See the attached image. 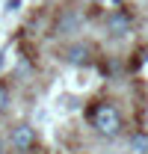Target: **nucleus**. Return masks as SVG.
<instances>
[{
  "label": "nucleus",
  "mask_w": 148,
  "mask_h": 154,
  "mask_svg": "<svg viewBox=\"0 0 148 154\" xmlns=\"http://www.w3.org/2000/svg\"><path fill=\"white\" fill-rule=\"evenodd\" d=\"M86 122L95 128V134L107 136V139L122 134V113H119V107L110 104V101H95L92 107L86 110Z\"/></svg>",
  "instance_id": "nucleus-1"
},
{
  "label": "nucleus",
  "mask_w": 148,
  "mask_h": 154,
  "mask_svg": "<svg viewBox=\"0 0 148 154\" xmlns=\"http://www.w3.org/2000/svg\"><path fill=\"white\" fill-rule=\"evenodd\" d=\"M36 142H39V136L30 125H15L12 128V148L18 154H33L36 151Z\"/></svg>",
  "instance_id": "nucleus-2"
},
{
  "label": "nucleus",
  "mask_w": 148,
  "mask_h": 154,
  "mask_svg": "<svg viewBox=\"0 0 148 154\" xmlns=\"http://www.w3.org/2000/svg\"><path fill=\"white\" fill-rule=\"evenodd\" d=\"M77 30H80V12H77V9H65V12H59L56 27H54L56 36H74Z\"/></svg>",
  "instance_id": "nucleus-3"
},
{
  "label": "nucleus",
  "mask_w": 148,
  "mask_h": 154,
  "mask_svg": "<svg viewBox=\"0 0 148 154\" xmlns=\"http://www.w3.org/2000/svg\"><path fill=\"white\" fill-rule=\"evenodd\" d=\"M130 15L125 9H113L110 15H107V27H110V36H128L130 33Z\"/></svg>",
  "instance_id": "nucleus-4"
},
{
  "label": "nucleus",
  "mask_w": 148,
  "mask_h": 154,
  "mask_svg": "<svg viewBox=\"0 0 148 154\" xmlns=\"http://www.w3.org/2000/svg\"><path fill=\"white\" fill-rule=\"evenodd\" d=\"M89 57H92V51H89V45H83V42H77V45H65V48H62V59L71 62V65H83Z\"/></svg>",
  "instance_id": "nucleus-5"
},
{
  "label": "nucleus",
  "mask_w": 148,
  "mask_h": 154,
  "mask_svg": "<svg viewBox=\"0 0 148 154\" xmlns=\"http://www.w3.org/2000/svg\"><path fill=\"white\" fill-rule=\"evenodd\" d=\"M130 148H133V154H148V134L145 131H136L130 136Z\"/></svg>",
  "instance_id": "nucleus-6"
},
{
  "label": "nucleus",
  "mask_w": 148,
  "mask_h": 154,
  "mask_svg": "<svg viewBox=\"0 0 148 154\" xmlns=\"http://www.w3.org/2000/svg\"><path fill=\"white\" fill-rule=\"evenodd\" d=\"M9 107V86L6 83H0V113Z\"/></svg>",
  "instance_id": "nucleus-7"
},
{
  "label": "nucleus",
  "mask_w": 148,
  "mask_h": 154,
  "mask_svg": "<svg viewBox=\"0 0 148 154\" xmlns=\"http://www.w3.org/2000/svg\"><path fill=\"white\" fill-rule=\"evenodd\" d=\"M0 154H3V142H0Z\"/></svg>",
  "instance_id": "nucleus-8"
}]
</instances>
